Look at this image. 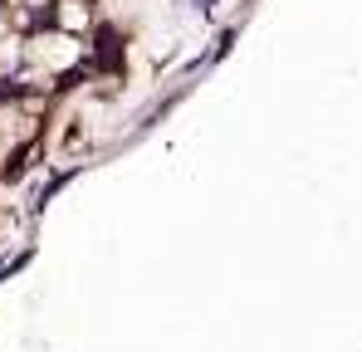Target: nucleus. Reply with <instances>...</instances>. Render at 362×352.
<instances>
[{"mask_svg": "<svg viewBox=\"0 0 362 352\" xmlns=\"http://www.w3.org/2000/svg\"><path fill=\"white\" fill-rule=\"evenodd\" d=\"M54 15H59V30L64 25H69V30H83V25H88V5H83V0H59Z\"/></svg>", "mask_w": 362, "mask_h": 352, "instance_id": "obj_1", "label": "nucleus"}]
</instances>
